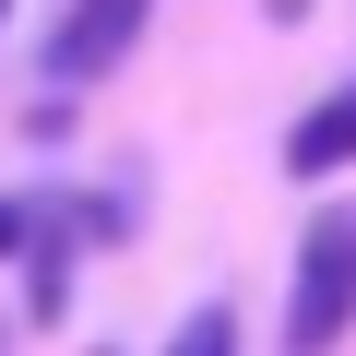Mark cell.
I'll list each match as a JSON object with an SVG mask.
<instances>
[{"instance_id": "1", "label": "cell", "mask_w": 356, "mask_h": 356, "mask_svg": "<svg viewBox=\"0 0 356 356\" xmlns=\"http://www.w3.org/2000/svg\"><path fill=\"white\" fill-rule=\"evenodd\" d=\"M344 332H356V202H321L309 238H297V261H285V321H273V344H285V356H332Z\"/></svg>"}, {"instance_id": "2", "label": "cell", "mask_w": 356, "mask_h": 356, "mask_svg": "<svg viewBox=\"0 0 356 356\" xmlns=\"http://www.w3.org/2000/svg\"><path fill=\"white\" fill-rule=\"evenodd\" d=\"M143 36H154V0H60V13L36 24V83L72 107V95H95V83H119Z\"/></svg>"}, {"instance_id": "3", "label": "cell", "mask_w": 356, "mask_h": 356, "mask_svg": "<svg viewBox=\"0 0 356 356\" xmlns=\"http://www.w3.org/2000/svg\"><path fill=\"white\" fill-rule=\"evenodd\" d=\"M344 166H356V72L285 119V178L297 191H321V178H344Z\"/></svg>"}, {"instance_id": "4", "label": "cell", "mask_w": 356, "mask_h": 356, "mask_svg": "<svg viewBox=\"0 0 356 356\" xmlns=\"http://www.w3.org/2000/svg\"><path fill=\"white\" fill-rule=\"evenodd\" d=\"M24 214L72 250H131V191H24Z\"/></svg>"}, {"instance_id": "5", "label": "cell", "mask_w": 356, "mask_h": 356, "mask_svg": "<svg viewBox=\"0 0 356 356\" xmlns=\"http://www.w3.org/2000/svg\"><path fill=\"white\" fill-rule=\"evenodd\" d=\"M72 261H83L72 238H48V226L24 238V321H36V332H60V321H72Z\"/></svg>"}, {"instance_id": "6", "label": "cell", "mask_w": 356, "mask_h": 356, "mask_svg": "<svg viewBox=\"0 0 356 356\" xmlns=\"http://www.w3.org/2000/svg\"><path fill=\"white\" fill-rule=\"evenodd\" d=\"M154 356H238V309H226V297H202V309H178V332H166Z\"/></svg>"}, {"instance_id": "7", "label": "cell", "mask_w": 356, "mask_h": 356, "mask_svg": "<svg viewBox=\"0 0 356 356\" xmlns=\"http://www.w3.org/2000/svg\"><path fill=\"white\" fill-rule=\"evenodd\" d=\"M24 238H36V214H24V191H0V261H24Z\"/></svg>"}, {"instance_id": "8", "label": "cell", "mask_w": 356, "mask_h": 356, "mask_svg": "<svg viewBox=\"0 0 356 356\" xmlns=\"http://www.w3.org/2000/svg\"><path fill=\"white\" fill-rule=\"evenodd\" d=\"M321 13V0H261V24H309Z\"/></svg>"}, {"instance_id": "9", "label": "cell", "mask_w": 356, "mask_h": 356, "mask_svg": "<svg viewBox=\"0 0 356 356\" xmlns=\"http://www.w3.org/2000/svg\"><path fill=\"white\" fill-rule=\"evenodd\" d=\"M0 48H13V0H0Z\"/></svg>"}, {"instance_id": "10", "label": "cell", "mask_w": 356, "mask_h": 356, "mask_svg": "<svg viewBox=\"0 0 356 356\" xmlns=\"http://www.w3.org/2000/svg\"><path fill=\"white\" fill-rule=\"evenodd\" d=\"M0 356H13V321H0Z\"/></svg>"}, {"instance_id": "11", "label": "cell", "mask_w": 356, "mask_h": 356, "mask_svg": "<svg viewBox=\"0 0 356 356\" xmlns=\"http://www.w3.org/2000/svg\"><path fill=\"white\" fill-rule=\"evenodd\" d=\"M95 356H119V344H95Z\"/></svg>"}]
</instances>
